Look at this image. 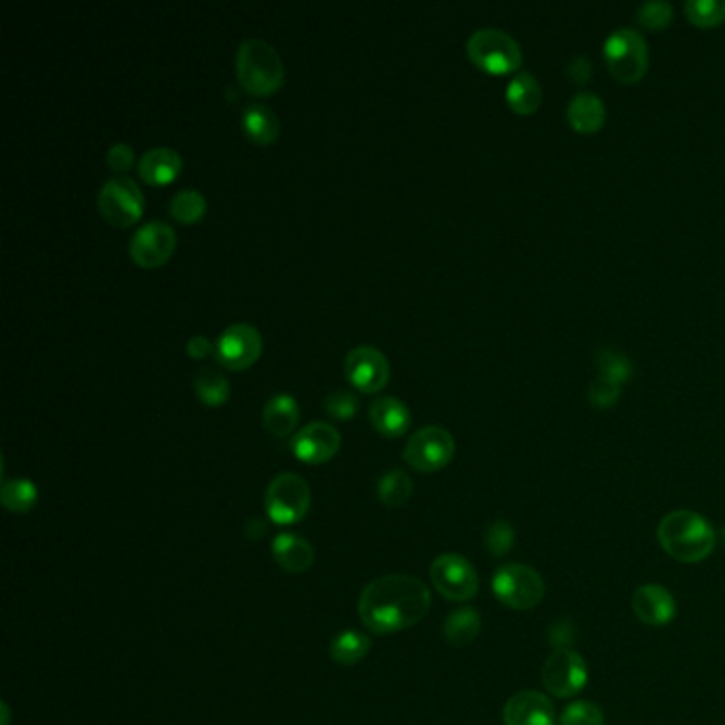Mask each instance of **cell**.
I'll return each mask as SVG.
<instances>
[{
    "label": "cell",
    "mask_w": 725,
    "mask_h": 725,
    "mask_svg": "<svg viewBox=\"0 0 725 725\" xmlns=\"http://www.w3.org/2000/svg\"><path fill=\"white\" fill-rule=\"evenodd\" d=\"M432 605L425 583L411 574H385L362 589L358 613L374 634H394L421 622Z\"/></svg>",
    "instance_id": "1"
},
{
    "label": "cell",
    "mask_w": 725,
    "mask_h": 725,
    "mask_svg": "<svg viewBox=\"0 0 725 725\" xmlns=\"http://www.w3.org/2000/svg\"><path fill=\"white\" fill-rule=\"evenodd\" d=\"M658 540L676 562L696 564L713 554L717 536L713 525L702 516L681 509L660 521Z\"/></svg>",
    "instance_id": "2"
},
{
    "label": "cell",
    "mask_w": 725,
    "mask_h": 725,
    "mask_svg": "<svg viewBox=\"0 0 725 725\" xmlns=\"http://www.w3.org/2000/svg\"><path fill=\"white\" fill-rule=\"evenodd\" d=\"M237 79L252 94H272L285 77V68L277 50L258 37L245 39L237 48Z\"/></svg>",
    "instance_id": "3"
},
{
    "label": "cell",
    "mask_w": 725,
    "mask_h": 725,
    "mask_svg": "<svg viewBox=\"0 0 725 725\" xmlns=\"http://www.w3.org/2000/svg\"><path fill=\"white\" fill-rule=\"evenodd\" d=\"M611 75L622 84H636L649 68V48L643 35L634 28H615L602 46Z\"/></svg>",
    "instance_id": "4"
},
{
    "label": "cell",
    "mask_w": 725,
    "mask_h": 725,
    "mask_svg": "<svg viewBox=\"0 0 725 725\" xmlns=\"http://www.w3.org/2000/svg\"><path fill=\"white\" fill-rule=\"evenodd\" d=\"M468 58L492 75H505L521 66L523 52L518 41L500 28H479L467 41Z\"/></svg>",
    "instance_id": "5"
},
{
    "label": "cell",
    "mask_w": 725,
    "mask_h": 725,
    "mask_svg": "<svg viewBox=\"0 0 725 725\" xmlns=\"http://www.w3.org/2000/svg\"><path fill=\"white\" fill-rule=\"evenodd\" d=\"M264 505L272 523H298L309 513L311 507L309 483L296 472H281L268 483Z\"/></svg>",
    "instance_id": "6"
},
{
    "label": "cell",
    "mask_w": 725,
    "mask_h": 725,
    "mask_svg": "<svg viewBox=\"0 0 725 725\" xmlns=\"http://www.w3.org/2000/svg\"><path fill=\"white\" fill-rule=\"evenodd\" d=\"M496 598L516 611H530L545 598L543 576L525 564H505L496 570L492 578Z\"/></svg>",
    "instance_id": "7"
},
{
    "label": "cell",
    "mask_w": 725,
    "mask_h": 725,
    "mask_svg": "<svg viewBox=\"0 0 725 725\" xmlns=\"http://www.w3.org/2000/svg\"><path fill=\"white\" fill-rule=\"evenodd\" d=\"M454 454L456 441L449 430L443 425H423L409 436L403 458L419 472H434L447 467L454 460Z\"/></svg>",
    "instance_id": "8"
},
{
    "label": "cell",
    "mask_w": 725,
    "mask_h": 725,
    "mask_svg": "<svg viewBox=\"0 0 725 725\" xmlns=\"http://www.w3.org/2000/svg\"><path fill=\"white\" fill-rule=\"evenodd\" d=\"M430 578L436 592L451 602H468L479 592V574L467 558L443 554L430 567Z\"/></svg>",
    "instance_id": "9"
},
{
    "label": "cell",
    "mask_w": 725,
    "mask_h": 725,
    "mask_svg": "<svg viewBox=\"0 0 725 725\" xmlns=\"http://www.w3.org/2000/svg\"><path fill=\"white\" fill-rule=\"evenodd\" d=\"M99 208L113 226H130L143 213V192L130 177H113L99 192Z\"/></svg>",
    "instance_id": "10"
},
{
    "label": "cell",
    "mask_w": 725,
    "mask_h": 725,
    "mask_svg": "<svg viewBox=\"0 0 725 725\" xmlns=\"http://www.w3.org/2000/svg\"><path fill=\"white\" fill-rule=\"evenodd\" d=\"M589 681L585 660L572 649H558L543 666V685L545 689L560 698H574L583 691Z\"/></svg>",
    "instance_id": "11"
},
{
    "label": "cell",
    "mask_w": 725,
    "mask_h": 725,
    "mask_svg": "<svg viewBox=\"0 0 725 725\" xmlns=\"http://www.w3.org/2000/svg\"><path fill=\"white\" fill-rule=\"evenodd\" d=\"M262 334L252 323H230L215 341V358L228 368H245L258 360Z\"/></svg>",
    "instance_id": "12"
},
{
    "label": "cell",
    "mask_w": 725,
    "mask_h": 725,
    "mask_svg": "<svg viewBox=\"0 0 725 725\" xmlns=\"http://www.w3.org/2000/svg\"><path fill=\"white\" fill-rule=\"evenodd\" d=\"M177 243L175 230L166 221H148L143 224L130 239V256L145 268L160 266L162 262L170 258Z\"/></svg>",
    "instance_id": "13"
},
{
    "label": "cell",
    "mask_w": 725,
    "mask_h": 725,
    "mask_svg": "<svg viewBox=\"0 0 725 725\" xmlns=\"http://www.w3.org/2000/svg\"><path fill=\"white\" fill-rule=\"evenodd\" d=\"M341 447V432L328 421H311L292 438V451L307 465L328 462Z\"/></svg>",
    "instance_id": "14"
},
{
    "label": "cell",
    "mask_w": 725,
    "mask_h": 725,
    "mask_svg": "<svg viewBox=\"0 0 725 725\" xmlns=\"http://www.w3.org/2000/svg\"><path fill=\"white\" fill-rule=\"evenodd\" d=\"M345 374L358 390L379 392L387 383L390 364L377 347L358 345L345 358Z\"/></svg>",
    "instance_id": "15"
},
{
    "label": "cell",
    "mask_w": 725,
    "mask_h": 725,
    "mask_svg": "<svg viewBox=\"0 0 725 725\" xmlns=\"http://www.w3.org/2000/svg\"><path fill=\"white\" fill-rule=\"evenodd\" d=\"M632 609L638 622L660 627L673 622L676 615V600L664 585L647 583L634 592Z\"/></svg>",
    "instance_id": "16"
},
{
    "label": "cell",
    "mask_w": 725,
    "mask_h": 725,
    "mask_svg": "<svg viewBox=\"0 0 725 725\" xmlns=\"http://www.w3.org/2000/svg\"><path fill=\"white\" fill-rule=\"evenodd\" d=\"M503 722L505 725H554L556 709L545 694L525 689L507 700Z\"/></svg>",
    "instance_id": "17"
},
{
    "label": "cell",
    "mask_w": 725,
    "mask_h": 725,
    "mask_svg": "<svg viewBox=\"0 0 725 725\" xmlns=\"http://www.w3.org/2000/svg\"><path fill=\"white\" fill-rule=\"evenodd\" d=\"M270 551H272L275 562L285 572H292V574H301V572L311 570L313 562H315V551H313L311 543L307 538L298 536V534H292V532H283V534L275 536V540L270 545Z\"/></svg>",
    "instance_id": "18"
},
{
    "label": "cell",
    "mask_w": 725,
    "mask_h": 725,
    "mask_svg": "<svg viewBox=\"0 0 725 725\" xmlns=\"http://www.w3.org/2000/svg\"><path fill=\"white\" fill-rule=\"evenodd\" d=\"M567 119L576 132L594 135L607 122L605 101L598 94L583 90L570 99L569 106H567Z\"/></svg>",
    "instance_id": "19"
},
{
    "label": "cell",
    "mask_w": 725,
    "mask_h": 725,
    "mask_svg": "<svg viewBox=\"0 0 725 725\" xmlns=\"http://www.w3.org/2000/svg\"><path fill=\"white\" fill-rule=\"evenodd\" d=\"M368 415L372 425L385 436L403 434L411 423L409 407L396 396H379L370 403Z\"/></svg>",
    "instance_id": "20"
},
{
    "label": "cell",
    "mask_w": 725,
    "mask_h": 725,
    "mask_svg": "<svg viewBox=\"0 0 725 725\" xmlns=\"http://www.w3.org/2000/svg\"><path fill=\"white\" fill-rule=\"evenodd\" d=\"M181 164L183 160L177 150L154 148V150H148L139 160V175L152 186H164L179 175Z\"/></svg>",
    "instance_id": "21"
},
{
    "label": "cell",
    "mask_w": 725,
    "mask_h": 725,
    "mask_svg": "<svg viewBox=\"0 0 725 725\" xmlns=\"http://www.w3.org/2000/svg\"><path fill=\"white\" fill-rule=\"evenodd\" d=\"M262 417H264V425L270 434L288 436L296 428L298 417H301L298 403H296L294 396H290L285 392H277L266 400Z\"/></svg>",
    "instance_id": "22"
},
{
    "label": "cell",
    "mask_w": 725,
    "mask_h": 725,
    "mask_svg": "<svg viewBox=\"0 0 725 725\" xmlns=\"http://www.w3.org/2000/svg\"><path fill=\"white\" fill-rule=\"evenodd\" d=\"M507 103L519 115H532L543 103V88L532 73L519 71L507 86Z\"/></svg>",
    "instance_id": "23"
},
{
    "label": "cell",
    "mask_w": 725,
    "mask_h": 725,
    "mask_svg": "<svg viewBox=\"0 0 725 725\" xmlns=\"http://www.w3.org/2000/svg\"><path fill=\"white\" fill-rule=\"evenodd\" d=\"M243 130L256 143H272L279 135L277 113L264 103H250L243 111Z\"/></svg>",
    "instance_id": "24"
},
{
    "label": "cell",
    "mask_w": 725,
    "mask_h": 725,
    "mask_svg": "<svg viewBox=\"0 0 725 725\" xmlns=\"http://www.w3.org/2000/svg\"><path fill=\"white\" fill-rule=\"evenodd\" d=\"M370 647H372V640L368 634L358 632V629H345L334 636L330 645V656L341 666H356L368 656Z\"/></svg>",
    "instance_id": "25"
},
{
    "label": "cell",
    "mask_w": 725,
    "mask_h": 725,
    "mask_svg": "<svg viewBox=\"0 0 725 725\" xmlns=\"http://www.w3.org/2000/svg\"><path fill=\"white\" fill-rule=\"evenodd\" d=\"M445 640L454 647H468L481 634V615L474 609H458L443 625Z\"/></svg>",
    "instance_id": "26"
},
{
    "label": "cell",
    "mask_w": 725,
    "mask_h": 725,
    "mask_svg": "<svg viewBox=\"0 0 725 725\" xmlns=\"http://www.w3.org/2000/svg\"><path fill=\"white\" fill-rule=\"evenodd\" d=\"M377 494L385 507H403L414 494V481L405 470L392 468L381 474L377 483Z\"/></svg>",
    "instance_id": "27"
},
{
    "label": "cell",
    "mask_w": 725,
    "mask_h": 725,
    "mask_svg": "<svg viewBox=\"0 0 725 725\" xmlns=\"http://www.w3.org/2000/svg\"><path fill=\"white\" fill-rule=\"evenodd\" d=\"M37 498H39V489L28 479H11L2 483L0 500H2V507L11 513H28L37 505Z\"/></svg>",
    "instance_id": "28"
},
{
    "label": "cell",
    "mask_w": 725,
    "mask_h": 725,
    "mask_svg": "<svg viewBox=\"0 0 725 725\" xmlns=\"http://www.w3.org/2000/svg\"><path fill=\"white\" fill-rule=\"evenodd\" d=\"M194 387H196L199 398L203 403L211 405V407L221 405L230 396V383H228V379L217 368H211V366H205V368H201L196 372Z\"/></svg>",
    "instance_id": "29"
},
{
    "label": "cell",
    "mask_w": 725,
    "mask_h": 725,
    "mask_svg": "<svg viewBox=\"0 0 725 725\" xmlns=\"http://www.w3.org/2000/svg\"><path fill=\"white\" fill-rule=\"evenodd\" d=\"M170 215L181 221V224H194L196 219H201V215L207 211V199L192 188L179 190L168 205Z\"/></svg>",
    "instance_id": "30"
},
{
    "label": "cell",
    "mask_w": 725,
    "mask_h": 725,
    "mask_svg": "<svg viewBox=\"0 0 725 725\" xmlns=\"http://www.w3.org/2000/svg\"><path fill=\"white\" fill-rule=\"evenodd\" d=\"M683 11L689 22L702 28H713L725 22V0H685Z\"/></svg>",
    "instance_id": "31"
},
{
    "label": "cell",
    "mask_w": 725,
    "mask_h": 725,
    "mask_svg": "<svg viewBox=\"0 0 725 725\" xmlns=\"http://www.w3.org/2000/svg\"><path fill=\"white\" fill-rule=\"evenodd\" d=\"M596 366L600 370L602 377L615 381V383H625L629 381L632 377V362L629 358L622 354V352H615L611 347H602L598 354H596Z\"/></svg>",
    "instance_id": "32"
},
{
    "label": "cell",
    "mask_w": 725,
    "mask_h": 725,
    "mask_svg": "<svg viewBox=\"0 0 725 725\" xmlns=\"http://www.w3.org/2000/svg\"><path fill=\"white\" fill-rule=\"evenodd\" d=\"M673 4L666 0H647L636 9V20L649 30L666 28L673 22Z\"/></svg>",
    "instance_id": "33"
},
{
    "label": "cell",
    "mask_w": 725,
    "mask_h": 725,
    "mask_svg": "<svg viewBox=\"0 0 725 725\" xmlns=\"http://www.w3.org/2000/svg\"><path fill=\"white\" fill-rule=\"evenodd\" d=\"M485 545H487L492 556H496V558L507 556L516 545L513 525L507 519H496L494 523H489L487 534H485Z\"/></svg>",
    "instance_id": "34"
},
{
    "label": "cell",
    "mask_w": 725,
    "mask_h": 725,
    "mask_svg": "<svg viewBox=\"0 0 725 725\" xmlns=\"http://www.w3.org/2000/svg\"><path fill=\"white\" fill-rule=\"evenodd\" d=\"M587 396H589V403L600 409V411H607V409H613L622 396V385L598 374L592 383H589V390H587Z\"/></svg>",
    "instance_id": "35"
},
{
    "label": "cell",
    "mask_w": 725,
    "mask_h": 725,
    "mask_svg": "<svg viewBox=\"0 0 725 725\" xmlns=\"http://www.w3.org/2000/svg\"><path fill=\"white\" fill-rule=\"evenodd\" d=\"M560 725H605V713L596 702L578 700L564 709Z\"/></svg>",
    "instance_id": "36"
},
{
    "label": "cell",
    "mask_w": 725,
    "mask_h": 725,
    "mask_svg": "<svg viewBox=\"0 0 725 725\" xmlns=\"http://www.w3.org/2000/svg\"><path fill=\"white\" fill-rule=\"evenodd\" d=\"M323 409L336 419H347L358 411V396L349 390H332L323 398Z\"/></svg>",
    "instance_id": "37"
},
{
    "label": "cell",
    "mask_w": 725,
    "mask_h": 725,
    "mask_svg": "<svg viewBox=\"0 0 725 725\" xmlns=\"http://www.w3.org/2000/svg\"><path fill=\"white\" fill-rule=\"evenodd\" d=\"M106 164L115 170V173H126L130 170V166L135 164V152L128 143H115L109 148L106 152Z\"/></svg>",
    "instance_id": "38"
},
{
    "label": "cell",
    "mask_w": 725,
    "mask_h": 725,
    "mask_svg": "<svg viewBox=\"0 0 725 725\" xmlns=\"http://www.w3.org/2000/svg\"><path fill=\"white\" fill-rule=\"evenodd\" d=\"M567 73H569V77L574 84L583 86L594 77V64L587 55H574L569 62Z\"/></svg>",
    "instance_id": "39"
},
{
    "label": "cell",
    "mask_w": 725,
    "mask_h": 725,
    "mask_svg": "<svg viewBox=\"0 0 725 725\" xmlns=\"http://www.w3.org/2000/svg\"><path fill=\"white\" fill-rule=\"evenodd\" d=\"M186 352L192 356V358H205L207 354H211V352H215V347H213V343H211V339L208 336H203V334H194L190 341H188V345H186Z\"/></svg>",
    "instance_id": "40"
},
{
    "label": "cell",
    "mask_w": 725,
    "mask_h": 725,
    "mask_svg": "<svg viewBox=\"0 0 725 725\" xmlns=\"http://www.w3.org/2000/svg\"><path fill=\"white\" fill-rule=\"evenodd\" d=\"M245 534H247L250 538H259V536H264V534H266V523L258 518L250 519L247 525H245Z\"/></svg>",
    "instance_id": "41"
},
{
    "label": "cell",
    "mask_w": 725,
    "mask_h": 725,
    "mask_svg": "<svg viewBox=\"0 0 725 725\" xmlns=\"http://www.w3.org/2000/svg\"><path fill=\"white\" fill-rule=\"evenodd\" d=\"M0 711H2V725H9V722H11V715H9V704H7V702H2V704H0Z\"/></svg>",
    "instance_id": "42"
}]
</instances>
